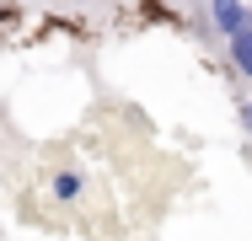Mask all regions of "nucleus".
<instances>
[{"instance_id":"obj_1","label":"nucleus","mask_w":252,"mask_h":241,"mask_svg":"<svg viewBox=\"0 0 252 241\" xmlns=\"http://www.w3.org/2000/svg\"><path fill=\"white\" fill-rule=\"evenodd\" d=\"M215 22H220V32H242V27H252V16L242 11V0H215Z\"/></svg>"},{"instance_id":"obj_2","label":"nucleus","mask_w":252,"mask_h":241,"mask_svg":"<svg viewBox=\"0 0 252 241\" xmlns=\"http://www.w3.org/2000/svg\"><path fill=\"white\" fill-rule=\"evenodd\" d=\"M231 54H236V64H242V75H252V27H242V32L231 38Z\"/></svg>"},{"instance_id":"obj_3","label":"nucleus","mask_w":252,"mask_h":241,"mask_svg":"<svg viewBox=\"0 0 252 241\" xmlns=\"http://www.w3.org/2000/svg\"><path fill=\"white\" fill-rule=\"evenodd\" d=\"M54 193H59V198H75V193H81V177H70V172H64V177L54 182Z\"/></svg>"},{"instance_id":"obj_4","label":"nucleus","mask_w":252,"mask_h":241,"mask_svg":"<svg viewBox=\"0 0 252 241\" xmlns=\"http://www.w3.org/2000/svg\"><path fill=\"white\" fill-rule=\"evenodd\" d=\"M242 123H247V129H252V107H242Z\"/></svg>"}]
</instances>
